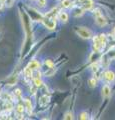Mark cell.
I'll return each mask as SVG.
<instances>
[{"label": "cell", "mask_w": 115, "mask_h": 120, "mask_svg": "<svg viewBox=\"0 0 115 120\" xmlns=\"http://www.w3.org/2000/svg\"><path fill=\"white\" fill-rule=\"evenodd\" d=\"M76 33L81 38H84V39H89L91 37V32L88 29H85V28H79V29L76 28Z\"/></svg>", "instance_id": "obj_1"}, {"label": "cell", "mask_w": 115, "mask_h": 120, "mask_svg": "<svg viewBox=\"0 0 115 120\" xmlns=\"http://www.w3.org/2000/svg\"><path fill=\"white\" fill-rule=\"evenodd\" d=\"M95 22L97 23L98 26H100V27H103V26H105L107 24V20L105 19V17L98 12H97V15H96V17H95Z\"/></svg>", "instance_id": "obj_2"}, {"label": "cell", "mask_w": 115, "mask_h": 120, "mask_svg": "<svg viewBox=\"0 0 115 120\" xmlns=\"http://www.w3.org/2000/svg\"><path fill=\"white\" fill-rule=\"evenodd\" d=\"M42 22H43V24L45 25L48 29H51V30L54 29L55 26H56V23H55V21L50 20V19H46V18L42 19Z\"/></svg>", "instance_id": "obj_3"}, {"label": "cell", "mask_w": 115, "mask_h": 120, "mask_svg": "<svg viewBox=\"0 0 115 120\" xmlns=\"http://www.w3.org/2000/svg\"><path fill=\"white\" fill-rule=\"evenodd\" d=\"M104 76H105V79L107 81H109V82H112V81L115 80V73L111 70L106 71V72L104 73Z\"/></svg>", "instance_id": "obj_4"}, {"label": "cell", "mask_w": 115, "mask_h": 120, "mask_svg": "<svg viewBox=\"0 0 115 120\" xmlns=\"http://www.w3.org/2000/svg\"><path fill=\"white\" fill-rule=\"evenodd\" d=\"M111 94V89L108 85H104L102 88V96L103 97H108Z\"/></svg>", "instance_id": "obj_5"}, {"label": "cell", "mask_w": 115, "mask_h": 120, "mask_svg": "<svg viewBox=\"0 0 115 120\" xmlns=\"http://www.w3.org/2000/svg\"><path fill=\"white\" fill-rule=\"evenodd\" d=\"M93 41H94V49H95L96 51H99L100 48L102 47V46H101V43H100V41H99V37H98V36H95L94 39H93Z\"/></svg>", "instance_id": "obj_6"}, {"label": "cell", "mask_w": 115, "mask_h": 120, "mask_svg": "<svg viewBox=\"0 0 115 120\" xmlns=\"http://www.w3.org/2000/svg\"><path fill=\"white\" fill-rule=\"evenodd\" d=\"M28 67H29V68H31L32 70L33 69H38L39 67H40V63L38 61H36V60H33V61L29 62Z\"/></svg>", "instance_id": "obj_7"}, {"label": "cell", "mask_w": 115, "mask_h": 120, "mask_svg": "<svg viewBox=\"0 0 115 120\" xmlns=\"http://www.w3.org/2000/svg\"><path fill=\"white\" fill-rule=\"evenodd\" d=\"M84 2V8L85 9H90L92 6H93V2L91 1V0H85Z\"/></svg>", "instance_id": "obj_8"}, {"label": "cell", "mask_w": 115, "mask_h": 120, "mask_svg": "<svg viewBox=\"0 0 115 120\" xmlns=\"http://www.w3.org/2000/svg\"><path fill=\"white\" fill-rule=\"evenodd\" d=\"M24 75H25L26 77H28V78L32 77V69H31V68H29V67L27 66L26 68L24 69Z\"/></svg>", "instance_id": "obj_9"}, {"label": "cell", "mask_w": 115, "mask_h": 120, "mask_svg": "<svg viewBox=\"0 0 115 120\" xmlns=\"http://www.w3.org/2000/svg\"><path fill=\"white\" fill-rule=\"evenodd\" d=\"M25 107H26V109L29 112L32 111V104H31V101L29 99H25Z\"/></svg>", "instance_id": "obj_10"}, {"label": "cell", "mask_w": 115, "mask_h": 120, "mask_svg": "<svg viewBox=\"0 0 115 120\" xmlns=\"http://www.w3.org/2000/svg\"><path fill=\"white\" fill-rule=\"evenodd\" d=\"M99 37V41H100V43H101V46L102 47H104L105 46V44H106V36L104 34H101Z\"/></svg>", "instance_id": "obj_11"}, {"label": "cell", "mask_w": 115, "mask_h": 120, "mask_svg": "<svg viewBox=\"0 0 115 120\" xmlns=\"http://www.w3.org/2000/svg\"><path fill=\"white\" fill-rule=\"evenodd\" d=\"M59 18H60V20L63 21V22H67V20H68V15L66 14L65 12H61L60 15H59Z\"/></svg>", "instance_id": "obj_12"}, {"label": "cell", "mask_w": 115, "mask_h": 120, "mask_svg": "<svg viewBox=\"0 0 115 120\" xmlns=\"http://www.w3.org/2000/svg\"><path fill=\"white\" fill-rule=\"evenodd\" d=\"M34 85H35V87H41V86L43 85V82L40 78H35L34 79Z\"/></svg>", "instance_id": "obj_13"}, {"label": "cell", "mask_w": 115, "mask_h": 120, "mask_svg": "<svg viewBox=\"0 0 115 120\" xmlns=\"http://www.w3.org/2000/svg\"><path fill=\"white\" fill-rule=\"evenodd\" d=\"M48 102H49V97H47L46 95L41 97V100H40V104H41V105H45Z\"/></svg>", "instance_id": "obj_14"}, {"label": "cell", "mask_w": 115, "mask_h": 120, "mask_svg": "<svg viewBox=\"0 0 115 120\" xmlns=\"http://www.w3.org/2000/svg\"><path fill=\"white\" fill-rule=\"evenodd\" d=\"M64 119H65V120H72V119H73V115H72L71 112H67V113H65Z\"/></svg>", "instance_id": "obj_15"}, {"label": "cell", "mask_w": 115, "mask_h": 120, "mask_svg": "<svg viewBox=\"0 0 115 120\" xmlns=\"http://www.w3.org/2000/svg\"><path fill=\"white\" fill-rule=\"evenodd\" d=\"M71 4V2H70V0H63L62 1V6L65 7V8H68Z\"/></svg>", "instance_id": "obj_16"}, {"label": "cell", "mask_w": 115, "mask_h": 120, "mask_svg": "<svg viewBox=\"0 0 115 120\" xmlns=\"http://www.w3.org/2000/svg\"><path fill=\"white\" fill-rule=\"evenodd\" d=\"M50 70L49 71H46V73H45V75L46 76H52V75L55 73V69H53L52 67H51V68H49Z\"/></svg>", "instance_id": "obj_17"}, {"label": "cell", "mask_w": 115, "mask_h": 120, "mask_svg": "<svg viewBox=\"0 0 115 120\" xmlns=\"http://www.w3.org/2000/svg\"><path fill=\"white\" fill-rule=\"evenodd\" d=\"M80 119H82V120H86L88 119V114L86 113V112H82V113L80 114Z\"/></svg>", "instance_id": "obj_18"}, {"label": "cell", "mask_w": 115, "mask_h": 120, "mask_svg": "<svg viewBox=\"0 0 115 120\" xmlns=\"http://www.w3.org/2000/svg\"><path fill=\"white\" fill-rule=\"evenodd\" d=\"M83 14V10L82 9H76L75 10V13H74V15H75V16H81V15Z\"/></svg>", "instance_id": "obj_19"}, {"label": "cell", "mask_w": 115, "mask_h": 120, "mask_svg": "<svg viewBox=\"0 0 115 120\" xmlns=\"http://www.w3.org/2000/svg\"><path fill=\"white\" fill-rule=\"evenodd\" d=\"M45 65L48 66L49 68H51V67H53V66H54V63L51 61V60H46V61H45Z\"/></svg>", "instance_id": "obj_20"}, {"label": "cell", "mask_w": 115, "mask_h": 120, "mask_svg": "<svg viewBox=\"0 0 115 120\" xmlns=\"http://www.w3.org/2000/svg\"><path fill=\"white\" fill-rule=\"evenodd\" d=\"M16 110L18 113H23V111H24V107L22 106V105H18V106L16 107Z\"/></svg>", "instance_id": "obj_21"}, {"label": "cell", "mask_w": 115, "mask_h": 120, "mask_svg": "<svg viewBox=\"0 0 115 120\" xmlns=\"http://www.w3.org/2000/svg\"><path fill=\"white\" fill-rule=\"evenodd\" d=\"M5 108H6V110L8 109V110H11L13 108V105L12 103H10V102H6L5 103Z\"/></svg>", "instance_id": "obj_22"}, {"label": "cell", "mask_w": 115, "mask_h": 120, "mask_svg": "<svg viewBox=\"0 0 115 120\" xmlns=\"http://www.w3.org/2000/svg\"><path fill=\"white\" fill-rule=\"evenodd\" d=\"M89 83H90V86H92V87H94V86H96V80L94 79V78H91L90 80H89Z\"/></svg>", "instance_id": "obj_23"}, {"label": "cell", "mask_w": 115, "mask_h": 120, "mask_svg": "<svg viewBox=\"0 0 115 120\" xmlns=\"http://www.w3.org/2000/svg\"><path fill=\"white\" fill-rule=\"evenodd\" d=\"M14 94H15V96H20L21 94V90L20 89H16L15 92H14Z\"/></svg>", "instance_id": "obj_24"}, {"label": "cell", "mask_w": 115, "mask_h": 120, "mask_svg": "<svg viewBox=\"0 0 115 120\" xmlns=\"http://www.w3.org/2000/svg\"><path fill=\"white\" fill-rule=\"evenodd\" d=\"M38 3L41 6H44V5H45V0H38Z\"/></svg>", "instance_id": "obj_25"}, {"label": "cell", "mask_w": 115, "mask_h": 120, "mask_svg": "<svg viewBox=\"0 0 115 120\" xmlns=\"http://www.w3.org/2000/svg\"><path fill=\"white\" fill-rule=\"evenodd\" d=\"M113 35H114V36H115V27H114V28H113Z\"/></svg>", "instance_id": "obj_26"}, {"label": "cell", "mask_w": 115, "mask_h": 120, "mask_svg": "<svg viewBox=\"0 0 115 120\" xmlns=\"http://www.w3.org/2000/svg\"><path fill=\"white\" fill-rule=\"evenodd\" d=\"M80 1H85V0H80Z\"/></svg>", "instance_id": "obj_27"}, {"label": "cell", "mask_w": 115, "mask_h": 120, "mask_svg": "<svg viewBox=\"0 0 115 120\" xmlns=\"http://www.w3.org/2000/svg\"><path fill=\"white\" fill-rule=\"evenodd\" d=\"M1 1H4V0H1Z\"/></svg>", "instance_id": "obj_28"}]
</instances>
